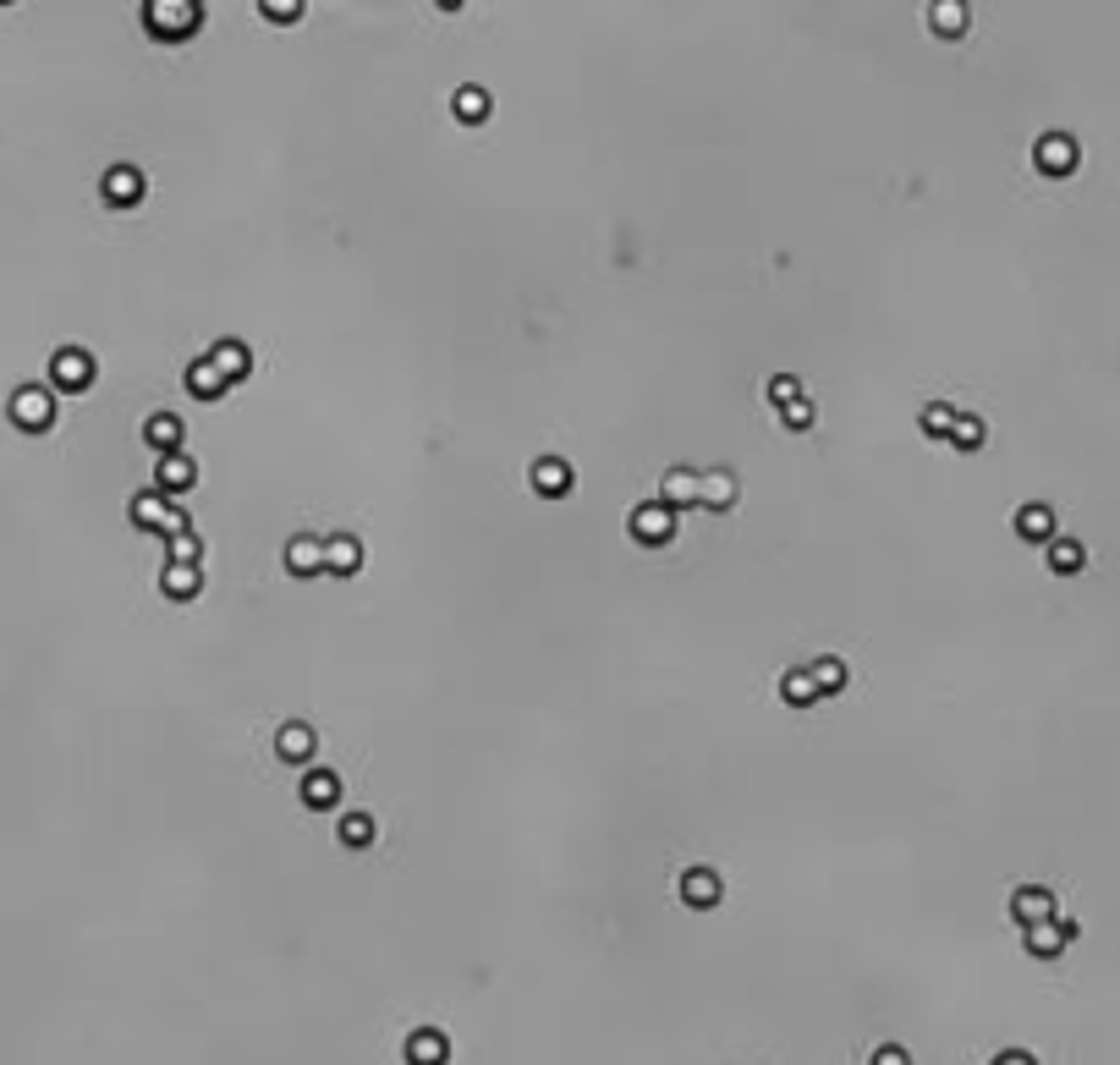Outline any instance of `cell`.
Instances as JSON below:
<instances>
[{
  "instance_id": "obj_1",
  "label": "cell",
  "mask_w": 1120,
  "mask_h": 1065,
  "mask_svg": "<svg viewBox=\"0 0 1120 1065\" xmlns=\"http://www.w3.org/2000/svg\"><path fill=\"white\" fill-rule=\"evenodd\" d=\"M198 23H204L198 0H149V7H143V28L154 39H193Z\"/></svg>"
},
{
  "instance_id": "obj_2",
  "label": "cell",
  "mask_w": 1120,
  "mask_h": 1065,
  "mask_svg": "<svg viewBox=\"0 0 1120 1065\" xmlns=\"http://www.w3.org/2000/svg\"><path fill=\"white\" fill-rule=\"evenodd\" d=\"M132 522H138V527H154V532H170V539H177V532H188V511H182V505H170L159 489H149V495L132 500Z\"/></svg>"
},
{
  "instance_id": "obj_3",
  "label": "cell",
  "mask_w": 1120,
  "mask_h": 1065,
  "mask_svg": "<svg viewBox=\"0 0 1120 1065\" xmlns=\"http://www.w3.org/2000/svg\"><path fill=\"white\" fill-rule=\"evenodd\" d=\"M50 385H55V390H72V396L89 390V385H94V358H89L82 346H61L55 358H50Z\"/></svg>"
},
{
  "instance_id": "obj_4",
  "label": "cell",
  "mask_w": 1120,
  "mask_h": 1065,
  "mask_svg": "<svg viewBox=\"0 0 1120 1065\" xmlns=\"http://www.w3.org/2000/svg\"><path fill=\"white\" fill-rule=\"evenodd\" d=\"M12 423L28 428V434H44V428L55 423V396H50L44 385H23V390L12 396Z\"/></svg>"
},
{
  "instance_id": "obj_5",
  "label": "cell",
  "mask_w": 1120,
  "mask_h": 1065,
  "mask_svg": "<svg viewBox=\"0 0 1120 1065\" xmlns=\"http://www.w3.org/2000/svg\"><path fill=\"white\" fill-rule=\"evenodd\" d=\"M670 532H675V511L665 500H648L632 511V539L638 544H670Z\"/></svg>"
},
{
  "instance_id": "obj_6",
  "label": "cell",
  "mask_w": 1120,
  "mask_h": 1065,
  "mask_svg": "<svg viewBox=\"0 0 1120 1065\" xmlns=\"http://www.w3.org/2000/svg\"><path fill=\"white\" fill-rule=\"evenodd\" d=\"M1032 159H1039L1044 176H1071L1082 154H1077V138H1071V132H1044L1039 149H1032Z\"/></svg>"
},
{
  "instance_id": "obj_7",
  "label": "cell",
  "mask_w": 1120,
  "mask_h": 1065,
  "mask_svg": "<svg viewBox=\"0 0 1120 1065\" xmlns=\"http://www.w3.org/2000/svg\"><path fill=\"white\" fill-rule=\"evenodd\" d=\"M1010 918L1021 928H1039V923H1055V896L1044 890V884H1021V890L1010 896Z\"/></svg>"
},
{
  "instance_id": "obj_8",
  "label": "cell",
  "mask_w": 1120,
  "mask_h": 1065,
  "mask_svg": "<svg viewBox=\"0 0 1120 1065\" xmlns=\"http://www.w3.org/2000/svg\"><path fill=\"white\" fill-rule=\"evenodd\" d=\"M138 198H143V170H138V165H111V170H105V204L132 209Z\"/></svg>"
},
{
  "instance_id": "obj_9",
  "label": "cell",
  "mask_w": 1120,
  "mask_h": 1065,
  "mask_svg": "<svg viewBox=\"0 0 1120 1065\" xmlns=\"http://www.w3.org/2000/svg\"><path fill=\"white\" fill-rule=\"evenodd\" d=\"M451 1060V1038L440 1027H417L407 1038V1065H446Z\"/></svg>"
},
{
  "instance_id": "obj_10",
  "label": "cell",
  "mask_w": 1120,
  "mask_h": 1065,
  "mask_svg": "<svg viewBox=\"0 0 1120 1065\" xmlns=\"http://www.w3.org/2000/svg\"><path fill=\"white\" fill-rule=\"evenodd\" d=\"M1071 939H1077V923H1071V918H1055V923L1027 928V950H1032V955H1060Z\"/></svg>"
},
{
  "instance_id": "obj_11",
  "label": "cell",
  "mask_w": 1120,
  "mask_h": 1065,
  "mask_svg": "<svg viewBox=\"0 0 1120 1065\" xmlns=\"http://www.w3.org/2000/svg\"><path fill=\"white\" fill-rule=\"evenodd\" d=\"M313 747H319V736H313V726H302V720H286V726L275 731V753H281L286 764H308Z\"/></svg>"
},
{
  "instance_id": "obj_12",
  "label": "cell",
  "mask_w": 1120,
  "mask_h": 1065,
  "mask_svg": "<svg viewBox=\"0 0 1120 1065\" xmlns=\"http://www.w3.org/2000/svg\"><path fill=\"white\" fill-rule=\"evenodd\" d=\"M143 439H149L159 457H177V451H182V418H177V412H154V418L143 423Z\"/></svg>"
},
{
  "instance_id": "obj_13",
  "label": "cell",
  "mask_w": 1120,
  "mask_h": 1065,
  "mask_svg": "<svg viewBox=\"0 0 1120 1065\" xmlns=\"http://www.w3.org/2000/svg\"><path fill=\"white\" fill-rule=\"evenodd\" d=\"M681 901H686V907H698V912H709V907L720 901V873H709V868L681 873Z\"/></svg>"
},
{
  "instance_id": "obj_14",
  "label": "cell",
  "mask_w": 1120,
  "mask_h": 1065,
  "mask_svg": "<svg viewBox=\"0 0 1120 1065\" xmlns=\"http://www.w3.org/2000/svg\"><path fill=\"white\" fill-rule=\"evenodd\" d=\"M209 363L220 369V380H226V385H236V380H247V374H253V351H247L242 341H220V346L209 351Z\"/></svg>"
},
{
  "instance_id": "obj_15",
  "label": "cell",
  "mask_w": 1120,
  "mask_h": 1065,
  "mask_svg": "<svg viewBox=\"0 0 1120 1065\" xmlns=\"http://www.w3.org/2000/svg\"><path fill=\"white\" fill-rule=\"evenodd\" d=\"M193 478H198V467H193V457H159V467H154V484H159V495H182V489H193Z\"/></svg>"
},
{
  "instance_id": "obj_16",
  "label": "cell",
  "mask_w": 1120,
  "mask_h": 1065,
  "mask_svg": "<svg viewBox=\"0 0 1120 1065\" xmlns=\"http://www.w3.org/2000/svg\"><path fill=\"white\" fill-rule=\"evenodd\" d=\"M286 572L292 577H319L324 572V544L308 539V532H297V539L286 544Z\"/></svg>"
},
{
  "instance_id": "obj_17",
  "label": "cell",
  "mask_w": 1120,
  "mask_h": 1065,
  "mask_svg": "<svg viewBox=\"0 0 1120 1065\" xmlns=\"http://www.w3.org/2000/svg\"><path fill=\"white\" fill-rule=\"evenodd\" d=\"M698 505H709V511H731V505H736V478H731L725 467L698 473Z\"/></svg>"
},
{
  "instance_id": "obj_18",
  "label": "cell",
  "mask_w": 1120,
  "mask_h": 1065,
  "mask_svg": "<svg viewBox=\"0 0 1120 1065\" xmlns=\"http://www.w3.org/2000/svg\"><path fill=\"white\" fill-rule=\"evenodd\" d=\"M571 484H577L571 462H561V457H539V462H533V489H539V495H566Z\"/></svg>"
},
{
  "instance_id": "obj_19",
  "label": "cell",
  "mask_w": 1120,
  "mask_h": 1065,
  "mask_svg": "<svg viewBox=\"0 0 1120 1065\" xmlns=\"http://www.w3.org/2000/svg\"><path fill=\"white\" fill-rule=\"evenodd\" d=\"M659 500H665L670 511H681V505H698V473H693V467H670V473H665V489H659Z\"/></svg>"
},
{
  "instance_id": "obj_20",
  "label": "cell",
  "mask_w": 1120,
  "mask_h": 1065,
  "mask_svg": "<svg viewBox=\"0 0 1120 1065\" xmlns=\"http://www.w3.org/2000/svg\"><path fill=\"white\" fill-rule=\"evenodd\" d=\"M302 803L308 808H340V774H330V769H313L308 780H302Z\"/></svg>"
},
{
  "instance_id": "obj_21",
  "label": "cell",
  "mask_w": 1120,
  "mask_h": 1065,
  "mask_svg": "<svg viewBox=\"0 0 1120 1065\" xmlns=\"http://www.w3.org/2000/svg\"><path fill=\"white\" fill-rule=\"evenodd\" d=\"M1016 532H1021V539H1032V544H1050V539H1055V511H1050V505H1021V511H1016Z\"/></svg>"
},
{
  "instance_id": "obj_22",
  "label": "cell",
  "mask_w": 1120,
  "mask_h": 1065,
  "mask_svg": "<svg viewBox=\"0 0 1120 1065\" xmlns=\"http://www.w3.org/2000/svg\"><path fill=\"white\" fill-rule=\"evenodd\" d=\"M358 566H363V544H358V539H330V544H324V572L352 577Z\"/></svg>"
},
{
  "instance_id": "obj_23",
  "label": "cell",
  "mask_w": 1120,
  "mask_h": 1065,
  "mask_svg": "<svg viewBox=\"0 0 1120 1065\" xmlns=\"http://www.w3.org/2000/svg\"><path fill=\"white\" fill-rule=\"evenodd\" d=\"M159 588L170 593V599H198V588H204V572L198 566H165V577H159Z\"/></svg>"
},
{
  "instance_id": "obj_24",
  "label": "cell",
  "mask_w": 1120,
  "mask_h": 1065,
  "mask_svg": "<svg viewBox=\"0 0 1120 1065\" xmlns=\"http://www.w3.org/2000/svg\"><path fill=\"white\" fill-rule=\"evenodd\" d=\"M451 111H456V121H467V127H478V121H489V94L484 88H456V100H451Z\"/></svg>"
},
{
  "instance_id": "obj_25",
  "label": "cell",
  "mask_w": 1120,
  "mask_h": 1065,
  "mask_svg": "<svg viewBox=\"0 0 1120 1065\" xmlns=\"http://www.w3.org/2000/svg\"><path fill=\"white\" fill-rule=\"evenodd\" d=\"M188 390H193L198 401H215V396H226V380H220V369H215L209 358H198V363L188 369Z\"/></svg>"
},
{
  "instance_id": "obj_26",
  "label": "cell",
  "mask_w": 1120,
  "mask_h": 1065,
  "mask_svg": "<svg viewBox=\"0 0 1120 1065\" xmlns=\"http://www.w3.org/2000/svg\"><path fill=\"white\" fill-rule=\"evenodd\" d=\"M781 697H786L791 708H808V703H813V697H824V692H819L813 670H786V676H781Z\"/></svg>"
},
{
  "instance_id": "obj_27",
  "label": "cell",
  "mask_w": 1120,
  "mask_h": 1065,
  "mask_svg": "<svg viewBox=\"0 0 1120 1065\" xmlns=\"http://www.w3.org/2000/svg\"><path fill=\"white\" fill-rule=\"evenodd\" d=\"M1050 566H1055L1060 577H1071V572L1087 566V550H1082L1077 539H1050Z\"/></svg>"
},
{
  "instance_id": "obj_28",
  "label": "cell",
  "mask_w": 1120,
  "mask_h": 1065,
  "mask_svg": "<svg viewBox=\"0 0 1120 1065\" xmlns=\"http://www.w3.org/2000/svg\"><path fill=\"white\" fill-rule=\"evenodd\" d=\"M928 17H934V34H939V39H962V34H967V7H951V0H944V7H934Z\"/></svg>"
},
{
  "instance_id": "obj_29",
  "label": "cell",
  "mask_w": 1120,
  "mask_h": 1065,
  "mask_svg": "<svg viewBox=\"0 0 1120 1065\" xmlns=\"http://www.w3.org/2000/svg\"><path fill=\"white\" fill-rule=\"evenodd\" d=\"M369 841H374V819H369V813H340V846L363 851Z\"/></svg>"
},
{
  "instance_id": "obj_30",
  "label": "cell",
  "mask_w": 1120,
  "mask_h": 1065,
  "mask_svg": "<svg viewBox=\"0 0 1120 1065\" xmlns=\"http://www.w3.org/2000/svg\"><path fill=\"white\" fill-rule=\"evenodd\" d=\"M951 428H956V407H944V401H928V407H923V434L951 439Z\"/></svg>"
},
{
  "instance_id": "obj_31",
  "label": "cell",
  "mask_w": 1120,
  "mask_h": 1065,
  "mask_svg": "<svg viewBox=\"0 0 1120 1065\" xmlns=\"http://www.w3.org/2000/svg\"><path fill=\"white\" fill-rule=\"evenodd\" d=\"M951 446H956V451H978V446H983V418H973V412H956Z\"/></svg>"
},
{
  "instance_id": "obj_32",
  "label": "cell",
  "mask_w": 1120,
  "mask_h": 1065,
  "mask_svg": "<svg viewBox=\"0 0 1120 1065\" xmlns=\"http://www.w3.org/2000/svg\"><path fill=\"white\" fill-rule=\"evenodd\" d=\"M808 670H813L819 692H840V687H846V665H840V659H813Z\"/></svg>"
},
{
  "instance_id": "obj_33",
  "label": "cell",
  "mask_w": 1120,
  "mask_h": 1065,
  "mask_svg": "<svg viewBox=\"0 0 1120 1065\" xmlns=\"http://www.w3.org/2000/svg\"><path fill=\"white\" fill-rule=\"evenodd\" d=\"M769 401H774V407H791V401H802V385H797V374H774V380H769Z\"/></svg>"
},
{
  "instance_id": "obj_34",
  "label": "cell",
  "mask_w": 1120,
  "mask_h": 1065,
  "mask_svg": "<svg viewBox=\"0 0 1120 1065\" xmlns=\"http://www.w3.org/2000/svg\"><path fill=\"white\" fill-rule=\"evenodd\" d=\"M198 555L204 550H198L193 532H177V539H170V566H198Z\"/></svg>"
},
{
  "instance_id": "obj_35",
  "label": "cell",
  "mask_w": 1120,
  "mask_h": 1065,
  "mask_svg": "<svg viewBox=\"0 0 1120 1065\" xmlns=\"http://www.w3.org/2000/svg\"><path fill=\"white\" fill-rule=\"evenodd\" d=\"M258 12H265L270 23H297V17H302V0H297V7H292V0H265Z\"/></svg>"
},
{
  "instance_id": "obj_36",
  "label": "cell",
  "mask_w": 1120,
  "mask_h": 1065,
  "mask_svg": "<svg viewBox=\"0 0 1120 1065\" xmlns=\"http://www.w3.org/2000/svg\"><path fill=\"white\" fill-rule=\"evenodd\" d=\"M781 418H786V428H813V401H791V407H781Z\"/></svg>"
},
{
  "instance_id": "obj_37",
  "label": "cell",
  "mask_w": 1120,
  "mask_h": 1065,
  "mask_svg": "<svg viewBox=\"0 0 1120 1065\" xmlns=\"http://www.w3.org/2000/svg\"><path fill=\"white\" fill-rule=\"evenodd\" d=\"M868 1065H912V1054L901 1049V1043H885V1049H874V1060Z\"/></svg>"
},
{
  "instance_id": "obj_38",
  "label": "cell",
  "mask_w": 1120,
  "mask_h": 1065,
  "mask_svg": "<svg viewBox=\"0 0 1120 1065\" xmlns=\"http://www.w3.org/2000/svg\"><path fill=\"white\" fill-rule=\"evenodd\" d=\"M994 1065H1039L1027 1049H1005V1054H994Z\"/></svg>"
}]
</instances>
